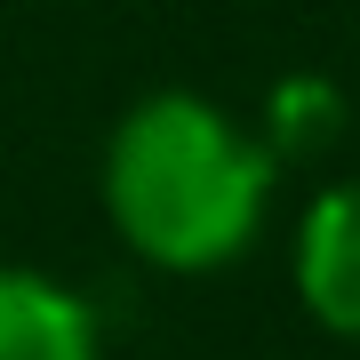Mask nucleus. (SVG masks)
Returning <instances> with one entry per match:
<instances>
[{
    "instance_id": "nucleus-2",
    "label": "nucleus",
    "mask_w": 360,
    "mask_h": 360,
    "mask_svg": "<svg viewBox=\"0 0 360 360\" xmlns=\"http://www.w3.org/2000/svg\"><path fill=\"white\" fill-rule=\"evenodd\" d=\"M296 296L328 336L360 345V176L328 184L296 224Z\"/></svg>"
},
{
    "instance_id": "nucleus-4",
    "label": "nucleus",
    "mask_w": 360,
    "mask_h": 360,
    "mask_svg": "<svg viewBox=\"0 0 360 360\" xmlns=\"http://www.w3.org/2000/svg\"><path fill=\"white\" fill-rule=\"evenodd\" d=\"M336 129H345V104H336L328 80H281L257 136L272 144V160H312L336 144Z\"/></svg>"
},
{
    "instance_id": "nucleus-3",
    "label": "nucleus",
    "mask_w": 360,
    "mask_h": 360,
    "mask_svg": "<svg viewBox=\"0 0 360 360\" xmlns=\"http://www.w3.org/2000/svg\"><path fill=\"white\" fill-rule=\"evenodd\" d=\"M0 360H96L89 304L49 272L0 264Z\"/></svg>"
},
{
    "instance_id": "nucleus-1",
    "label": "nucleus",
    "mask_w": 360,
    "mask_h": 360,
    "mask_svg": "<svg viewBox=\"0 0 360 360\" xmlns=\"http://www.w3.org/2000/svg\"><path fill=\"white\" fill-rule=\"evenodd\" d=\"M281 160L193 89H153L104 144V208L153 272H217L264 232Z\"/></svg>"
}]
</instances>
